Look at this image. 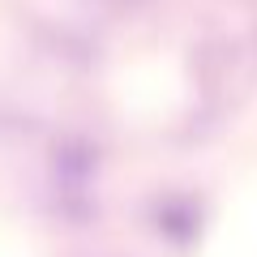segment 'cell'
I'll list each match as a JSON object with an SVG mask.
<instances>
[]
</instances>
